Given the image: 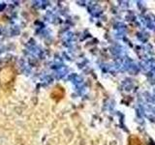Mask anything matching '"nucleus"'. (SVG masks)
<instances>
[{
  "instance_id": "nucleus-1",
  "label": "nucleus",
  "mask_w": 155,
  "mask_h": 145,
  "mask_svg": "<svg viewBox=\"0 0 155 145\" xmlns=\"http://www.w3.org/2000/svg\"><path fill=\"white\" fill-rule=\"evenodd\" d=\"M16 76V71L13 67L7 66L3 68L0 72V83L3 86H7L10 84V82H13Z\"/></svg>"
},
{
  "instance_id": "nucleus-2",
  "label": "nucleus",
  "mask_w": 155,
  "mask_h": 145,
  "mask_svg": "<svg viewBox=\"0 0 155 145\" xmlns=\"http://www.w3.org/2000/svg\"><path fill=\"white\" fill-rule=\"evenodd\" d=\"M51 96V98L53 100L59 101V100H61L63 98V96H64V90H63V88H61V87L57 86L52 90Z\"/></svg>"
}]
</instances>
